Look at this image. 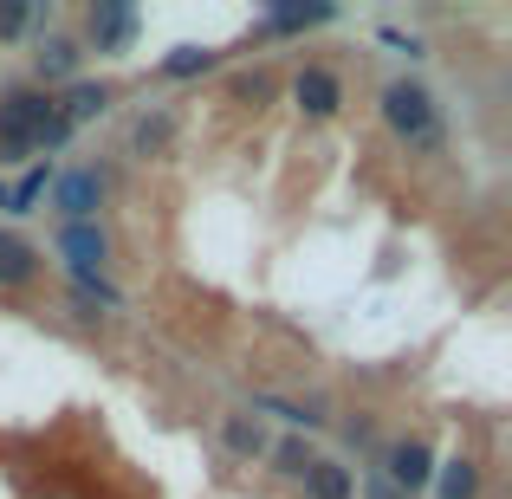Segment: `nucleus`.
Returning a JSON list of instances; mask_svg holds the SVG:
<instances>
[{
	"mask_svg": "<svg viewBox=\"0 0 512 499\" xmlns=\"http://www.w3.org/2000/svg\"><path fill=\"white\" fill-rule=\"evenodd\" d=\"M59 253L72 260V273H91V266L111 253V240H104L98 221H72V227H59Z\"/></svg>",
	"mask_w": 512,
	"mask_h": 499,
	"instance_id": "6",
	"label": "nucleus"
},
{
	"mask_svg": "<svg viewBox=\"0 0 512 499\" xmlns=\"http://www.w3.org/2000/svg\"><path fill=\"white\" fill-rule=\"evenodd\" d=\"M98 201H104V182H98V169L52 175V208L65 214V227H72V221H91V214H98Z\"/></svg>",
	"mask_w": 512,
	"mask_h": 499,
	"instance_id": "3",
	"label": "nucleus"
},
{
	"mask_svg": "<svg viewBox=\"0 0 512 499\" xmlns=\"http://www.w3.org/2000/svg\"><path fill=\"white\" fill-rule=\"evenodd\" d=\"M39 20V7H20V0H7L0 7V39H13V33H26V26Z\"/></svg>",
	"mask_w": 512,
	"mask_h": 499,
	"instance_id": "19",
	"label": "nucleus"
},
{
	"mask_svg": "<svg viewBox=\"0 0 512 499\" xmlns=\"http://www.w3.org/2000/svg\"><path fill=\"white\" fill-rule=\"evenodd\" d=\"M383 124L396 130L409 150H428L435 156L441 143H448V130H441V111H435V98H428L415 78H396V85H383Z\"/></svg>",
	"mask_w": 512,
	"mask_h": 499,
	"instance_id": "2",
	"label": "nucleus"
},
{
	"mask_svg": "<svg viewBox=\"0 0 512 499\" xmlns=\"http://www.w3.org/2000/svg\"><path fill=\"white\" fill-rule=\"evenodd\" d=\"M91 39H98V52H117L137 39V13L130 7H91Z\"/></svg>",
	"mask_w": 512,
	"mask_h": 499,
	"instance_id": "9",
	"label": "nucleus"
},
{
	"mask_svg": "<svg viewBox=\"0 0 512 499\" xmlns=\"http://www.w3.org/2000/svg\"><path fill=\"white\" fill-rule=\"evenodd\" d=\"M305 493H312V499H350L357 487H350V467H338V461H312V467H305Z\"/></svg>",
	"mask_w": 512,
	"mask_h": 499,
	"instance_id": "11",
	"label": "nucleus"
},
{
	"mask_svg": "<svg viewBox=\"0 0 512 499\" xmlns=\"http://www.w3.org/2000/svg\"><path fill=\"white\" fill-rule=\"evenodd\" d=\"M33 273H39V247L0 227V286H33Z\"/></svg>",
	"mask_w": 512,
	"mask_h": 499,
	"instance_id": "7",
	"label": "nucleus"
},
{
	"mask_svg": "<svg viewBox=\"0 0 512 499\" xmlns=\"http://www.w3.org/2000/svg\"><path fill=\"white\" fill-rule=\"evenodd\" d=\"M221 441H227V454H240V461H260V454H266L260 422H247V415H227V422H221Z\"/></svg>",
	"mask_w": 512,
	"mask_h": 499,
	"instance_id": "12",
	"label": "nucleus"
},
{
	"mask_svg": "<svg viewBox=\"0 0 512 499\" xmlns=\"http://www.w3.org/2000/svg\"><path fill=\"white\" fill-rule=\"evenodd\" d=\"M72 72H78V46L72 39H46V46H39V78L59 85V78H72Z\"/></svg>",
	"mask_w": 512,
	"mask_h": 499,
	"instance_id": "15",
	"label": "nucleus"
},
{
	"mask_svg": "<svg viewBox=\"0 0 512 499\" xmlns=\"http://www.w3.org/2000/svg\"><path fill=\"white\" fill-rule=\"evenodd\" d=\"M52 104H59V117L78 130V124H91V117L111 111V85H72L65 98H52Z\"/></svg>",
	"mask_w": 512,
	"mask_h": 499,
	"instance_id": "10",
	"label": "nucleus"
},
{
	"mask_svg": "<svg viewBox=\"0 0 512 499\" xmlns=\"http://www.w3.org/2000/svg\"><path fill=\"white\" fill-rule=\"evenodd\" d=\"M46 188H52V163H33L20 182H0V208L7 214H33L39 201H46Z\"/></svg>",
	"mask_w": 512,
	"mask_h": 499,
	"instance_id": "8",
	"label": "nucleus"
},
{
	"mask_svg": "<svg viewBox=\"0 0 512 499\" xmlns=\"http://www.w3.org/2000/svg\"><path fill=\"white\" fill-rule=\"evenodd\" d=\"M292 104H299L305 117H331L344 104V85H338V72H325V65H305L299 78H292Z\"/></svg>",
	"mask_w": 512,
	"mask_h": 499,
	"instance_id": "5",
	"label": "nucleus"
},
{
	"mask_svg": "<svg viewBox=\"0 0 512 499\" xmlns=\"http://www.w3.org/2000/svg\"><path fill=\"white\" fill-rule=\"evenodd\" d=\"M208 65H214L208 46H175L163 59V78H195V72H208Z\"/></svg>",
	"mask_w": 512,
	"mask_h": 499,
	"instance_id": "16",
	"label": "nucleus"
},
{
	"mask_svg": "<svg viewBox=\"0 0 512 499\" xmlns=\"http://www.w3.org/2000/svg\"><path fill=\"white\" fill-rule=\"evenodd\" d=\"M72 124L59 117L52 91H7L0 98V163H20L33 150H59Z\"/></svg>",
	"mask_w": 512,
	"mask_h": 499,
	"instance_id": "1",
	"label": "nucleus"
},
{
	"mask_svg": "<svg viewBox=\"0 0 512 499\" xmlns=\"http://www.w3.org/2000/svg\"><path fill=\"white\" fill-rule=\"evenodd\" d=\"M169 137H175V117H169V111L137 117V130H130V143H137L143 156H163V150H169Z\"/></svg>",
	"mask_w": 512,
	"mask_h": 499,
	"instance_id": "14",
	"label": "nucleus"
},
{
	"mask_svg": "<svg viewBox=\"0 0 512 499\" xmlns=\"http://www.w3.org/2000/svg\"><path fill=\"white\" fill-rule=\"evenodd\" d=\"M363 499H402V493L389 487V480H363Z\"/></svg>",
	"mask_w": 512,
	"mask_h": 499,
	"instance_id": "20",
	"label": "nucleus"
},
{
	"mask_svg": "<svg viewBox=\"0 0 512 499\" xmlns=\"http://www.w3.org/2000/svg\"><path fill=\"white\" fill-rule=\"evenodd\" d=\"M273 461H279V474H292V480H305V467H312V461H318V454H312V448H305V441H279V448H273Z\"/></svg>",
	"mask_w": 512,
	"mask_h": 499,
	"instance_id": "17",
	"label": "nucleus"
},
{
	"mask_svg": "<svg viewBox=\"0 0 512 499\" xmlns=\"http://www.w3.org/2000/svg\"><path fill=\"white\" fill-rule=\"evenodd\" d=\"M435 487H441V499H474V493H480V467L461 454V461L435 467Z\"/></svg>",
	"mask_w": 512,
	"mask_h": 499,
	"instance_id": "13",
	"label": "nucleus"
},
{
	"mask_svg": "<svg viewBox=\"0 0 512 499\" xmlns=\"http://www.w3.org/2000/svg\"><path fill=\"white\" fill-rule=\"evenodd\" d=\"M318 20H331V7H286V13H273V33H299V26H318Z\"/></svg>",
	"mask_w": 512,
	"mask_h": 499,
	"instance_id": "18",
	"label": "nucleus"
},
{
	"mask_svg": "<svg viewBox=\"0 0 512 499\" xmlns=\"http://www.w3.org/2000/svg\"><path fill=\"white\" fill-rule=\"evenodd\" d=\"M383 467H389V487H396V493H415V487L435 480V454H428V441H396V448L383 454Z\"/></svg>",
	"mask_w": 512,
	"mask_h": 499,
	"instance_id": "4",
	"label": "nucleus"
}]
</instances>
